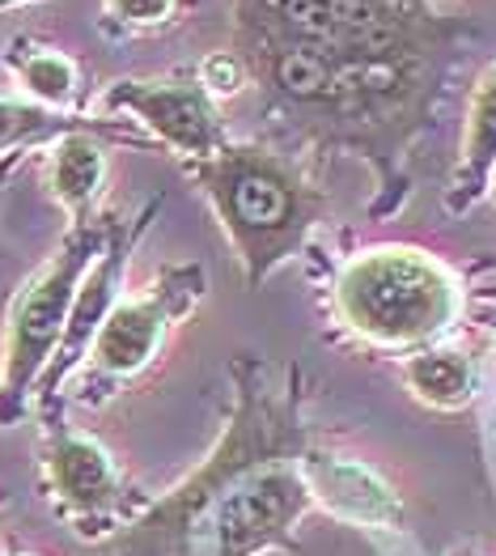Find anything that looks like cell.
I'll use <instances>...</instances> for the list:
<instances>
[{
  "label": "cell",
  "instance_id": "obj_1",
  "mask_svg": "<svg viewBox=\"0 0 496 556\" xmlns=\"http://www.w3.org/2000/svg\"><path fill=\"white\" fill-rule=\"evenodd\" d=\"M200 179L251 280H264L280 260H289L315 222V195L268 149L226 144L200 162Z\"/></svg>",
  "mask_w": 496,
  "mask_h": 556
},
{
  "label": "cell",
  "instance_id": "obj_2",
  "mask_svg": "<svg viewBox=\"0 0 496 556\" xmlns=\"http://www.w3.org/2000/svg\"><path fill=\"white\" fill-rule=\"evenodd\" d=\"M344 324L373 344H420L446 331L458 315V293L442 264L420 251L382 247L357 255L335 280Z\"/></svg>",
  "mask_w": 496,
  "mask_h": 556
},
{
  "label": "cell",
  "instance_id": "obj_3",
  "mask_svg": "<svg viewBox=\"0 0 496 556\" xmlns=\"http://www.w3.org/2000/svg\"><path fill=\"white\" fill-rule=\"evenodd\" d=\"M102 247H106L102 233H73L64 242V251L13 302V315H9V327H4L0 400H22L26 387L55 357V349L64 340V327H68V315H73V302H77V289H81L93 255Z\"/></svg>",
  "mask_w": 496,
  "mask_h": 556
},
{
  "label": "cell",
  "instance_id": "obj_4",
  "mask_svg": "<svg viewBox=\"0 0 496 556\" xmlns=\"http://www.w3.org/2000/svg\"><path fill=\"white\" fill-rule=\"evenodd\" d=\"M310 484L289 467H242L204 514L208 556H251L306 510Z\"/></svg>",
  "mask_w": 496,
  "mask_h": 556
},
{
  "label": "cell",
  "instance_id": "obj_5",
  "mask_svg": "<svg viewBox=\"0 0 496 556\" xmlns=\"http://www.w3.org/2000/svg\"><path fill=\"white\" fill-rule=\"evenodd\" d=\"M204 298V273L200 268H175L166 280H157L149 293L124 298L111 306L106 324L98 327L90 344V366L111 378H128L144 370L166 331Z\"/></svg>",
  "mask_w": 496,
  "mask_h": 556
},
{
  "label": "cell",
  "instance_id": "obj_6",
  "mask_svg": "<svg viewBox=\"0 0 496 556\" xmlns=\"http://www.w3.org/2000/svg\"><path fill=\"white\" fill-rule=\"evenodd\" d=\"M102 111H124L144 124L157 140H166L179 157L208 162L226 149L221 115L213 93L200 81H115L102 93Z\"/></svg>",
  "mask_w": 496,
  "mask_h": 556
},
{
  "label": "cell",
  "instance_id": "obj_7",
  "mask_svg": "<svg viewBox=\"0 0 496 556\" xmlns=\"http://www.w3.org/2000/svg\"><path fill=\"white\" fill-rule=\"evenodd\" d=\"M306 484H310L315 497H322L331 510L353 518V522H369V527H391V522H399V502H395V493H391L365 464L318 455V459L306 464Z\"/></svg>",
  "mask_w": 496,
  "mask_h": 556
},
{
  "label": "cell",
  "instance_id": "obj_8",
  "mask_svg": "<svg viewBox=\"0 0 496 556\" xmlns=\"http://www.w3.org/2000/svg\"><path fill=\"white\" fill-rule=\"evenodd\" d=\"M51 480H55V493L77 510H98L115 497V467L106 459V451L90 438H60L55 442Z\"/></svg>",
  "mask_w": 496,
  "mask_h": 556
},
{
  "label": "cell",
  "instance_id": "obj_9",
  "mask_svg": "<svg viewBox=\"0 0 496 556\" xmlns=\"http://www.w3.org/2000/svg\"><path fill=\"white\" fill-rule=\"evenodd\" d=\"M102 179H106V149L86 132H64L47 166V184L55 191V200L81 213L102 191Z\"/></svg>",
  "mask_w": 496,
  "mask_h": 556
},
{
  "label": "cell",
  "instance_id": "obj_10",
  "mask_svg": "<svg viewBox=\"0 0 496 556\" xmlns=\"http://www.w3.org/2000/svg\"><path fill=\"white\" fill-rule=\"evenodd\" d=\"M496 170V73L480 86L467 119V144H462V195H475Z\"/></svg>",
  "mask_w": 496,
  "mask_h": 556
},
{
  "label": "cell",
  "instance_id": "obj_11",
  "mask_svg": "<svg viewBox=\"0 0 496 556\" xmlns=\"http://www.w3.org/2000/svg\"><path fill=\"white\" fill-rule=\"evenodd\" d=\"M407 387L437 408H454L471 395L475 387V370L462 353H416L407 362Z\"/></svg>",
  "mask_w": 496,
  "mask_h": 556
},
{
  "label": "cell",
  "instance_id": "obj_12",
  "mask_svg": "<svg viewBox=\"0 0 496 556\" xmlns=\"http://www.w3.org/2000/svg\"><path fill=\"white\" fill-rule=\"evenodd\" d=\"M17 81L30 93V102H39L47 111H60L77 93V64L60 51H30L17 60Z\"/></svg>",
  "mask_w": 496,
  "mask_h": 556
},
{
  "label": "cell",
  "instance_id": "obj_13",
  "mask_svg": "<svg viewBox=\"0 0 496 556\" xmlns=\"http://www.w3.org/2000/svg\"><path fill=\"white\" fill-rule=\"evenodd\" d=\"M51 137H64V119L55 111H47L39 102L0 98V149L39 144V140H51Z\"/></svg>",
  "mask_w": 496,
  "mask_h": 556
},
{
  "label": "cell",
  "instance_id": "obj_14",
  "mask_svg": "<svg viewBox=\"0 0 496 556\" xmlns=\"http://www.w3.org/2000/svg\"><path fill=\"white\" fill-rule=\"evenodd\" d=\"M213 98H226V93H242L246 86V73H242V60H233L229 51H213L204 64H200V77H195Z\"/></svg>",
  "mask_w": 496,
  "mask_h": 556
},
{
  "label": "cell",
  "instance_id": "obj_15",
  "mask_svg": "<svg viewBox=\"0 0 496 556\" xmlns=\"http://www.w3.org/2000/svg\"><path fill=\"white\" fill-rule=\"evenodd\" d=\"M106 13L124 26H162L175 13V0H106Z\"/></svg>",
  "mask_w": 496,
  "mask_h": 556
},
{
  "label": "cell",
  "instance_id": "obj_16",
  "mask_svg": "<svg viewBox=\"0 0 496 556\" xmlns=\"http://www.w3.org/2000/svg\"><path fill=\"white\" fill-rule=\"evenodd\" d=\"M0 4H9V0H0Z\"/></svg>",
  "mask_w": 496,
  "mask_h": 556
},
{
  "label": "cell",
  "instance_id": "obj_17",
  "mask_svg": "<svg viewBox=\"0 0 496 556\" xmlns=\"http://www.w3.org/2000/svg\"><path fill=\"white\" fill-rule=\"evenodd\" d=\"M493 179H496V170H493Z\"/></svg>",
  "mask_w": 496,
  "mask_h": 556
},
{
  "label": "cell",
  "instance_id": "obj_18",
  "mask_svg": "<svg viewBox=\"0 0 496 556\" xmlns=\"http://www.w3.org/2000/svg\"><path fill=\"white\" fill-rule=\"evenodd\" d=\"M9 4H13V0H9Z\"/></svg>",
  "mask_w": 496,
  "mask_h": 556
}]
</instances>
